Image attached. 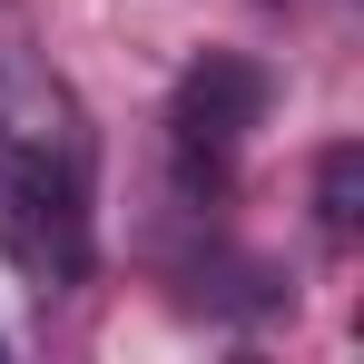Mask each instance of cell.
<instances>
[{
	"mask_svg": "<svg viewBox=\"0 0 364 364\" xmlns=\"http://www.w3.org/2000/svg\"><path fill=\"white\" fill-rule=\"evenodd\" d=\"M0 256H10L40 296L79 286V276H89V168L0 138Z\"/></svg>",
	"mask_w": 364,
	"mask_h": 364,
	"instance_id": "obj_1",
	"label": "cell"
},
{
	"mask_svg": "<svg viewBox=\"0 0 364 364\" xmlns=\"http://www.w3.org/2000/svg\"><path fill=\"white\" fill-rule=\"evenodd\" d=\"M256 119H266V69L237 60V50H207L178 79V99H168V158H178L187 197H217L227 187V158L246 148Z\"/></svg>",
	"mask_w": 364,
	"mask_h": 364,
	"instance_id": "obj_2",
	"label": "cell"
},
{
	"mask_svg": "<svg viewBox=\"0 0 364 364\" xmlns=\"http://www.w3.org/2000/svg\"><path fill=\"white\" fill-rule=\"evenodd\" d=\"M0 138L40 148V158H69V168H89V119H79V99H69L30 50L0 60Z\"/></svg>",
	"mask_w": 364,
	"mask_h": 364,
	"instance_id": "obj_3",
	"label": "cell"
},
{
	"mask_svg": "<svg viewBox=\"0 0 364 364\" xmlns=\"http://www.w3.org/2000/svg\"><path fill=\"white\" fill-rule=\"evenodd\" d=\"M315 217H325V237H355L364 227V148L355 138H335L315 158Z\"/></svg>",
	"mask_w": 364,
	"mask_h": 364,
	"instance_id": "obj_4",
	"label": "cell"
}]
</instances>
